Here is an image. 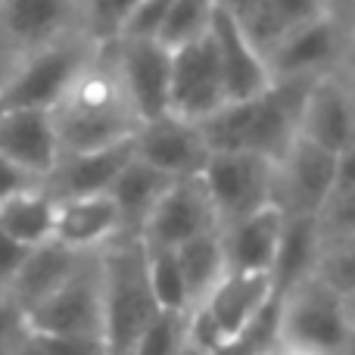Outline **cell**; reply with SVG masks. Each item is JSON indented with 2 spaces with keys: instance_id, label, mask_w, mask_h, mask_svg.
<instances>
[{
  "instance_id": "5bb4252c",
  "label": "cell",
  "mask_w": 355,
  "mask_h": 355,
  "mask_svg": "<svg viewBox=\"0 0 355 355\" xmlns=\"http://www.w3.org/2000/svg\"><path fill=\"white\" fill-rule=\"evenodd\" d=\"M119 78L125 85L137 119L150 122L168 112V85H172V50L156 37H116Z\"/></svg>"
},
{
  "instance_id": "2e32d148",
  "label": "cell",
  "mask_w": 355,
  "mask_h": 355,
  "mask_svg": "<svg viewBox=\"0 0 355 355\" xmlns=\"http://www.w3.org/2000/svg\"><path fill=\"white\" fill-rule=\"evenodd\" d=\"M0 153L44 184L60 159V137L50 110L3 106L0 112Z\"/></svg>"
},
{
  "instance_id": "30bf717a",
  "label": "cell",
  "mask_w": 355,
  "mask_h": 355,
  "mask_svg": "<svg viewBox=\"0 0 355 355\" xmlns=\"http://www.w3.org/2000/svg\"><path fill=\"white\" fill-rule=\"evenodd\" d=\"M97 50H100V41H94L91 35H78L56 44V47H47L41 53L28 56L0 103L53 110L62 94L69 91V85L81 75V69L94 60Z\"/></svg>"
},
{
  "instance_id": "484cf974",
  "label": "cell",
  "mask_w": 355,
  "mask_h": 355,
  "mask_svg": "<svg viewBox=\"0 0 355 355\" xmlns=\"http://www.w3.org/2000/svg\"><path fill=\"white\" fill-rule=\"evenodd\" d=\"M56 200L44 190V184L22 190L0 206V231L25 246H41L53 240Z\"/></svg>"
},
{
  "instance_id": "e0dca14e",
  "label": "cell",
  "mask_w": 355,
  "mask_h": 355,
  "mask_svg": "<svg viewBox=\"0 0 355 355\" xmlns=\"http://www.w3.org/2000/svg\"><path fill=\"white\" fill-rule=\"evenodd\" d=\"M300 137L334 156L355 137V106L343 72L321 75L309 85L300 116Z\"/></svg>"
},
{
  "instance_id": "f6af8a7d",
  "label": "cell",
  "mask_w": 355,
  "mask_h": 355,
  "mask_svg": "<svg viewBox=\"0 0 355 355\" xmlns=\"http://www.w3.org/2000/svg\"><path fill=\"white\" fill-rule=\"evenodd\" d=\"M346 355H355V324L349 327V340H346Z\"/></svg>"
},
{
  "instance_id": "ab89813d",
  "label": "cell",
  "mask_w": 355,
  "mask_h": 355,
  "mask_svg": "<svg viewBox=\"0 0 355 355\" xmlns=\"http://www.w3.org/2000/svg\"><path fill=\"white\" fill-rule=\"evenodd\" d=\"M327 6V16L352 37V28H355V0H324Z\"/></svg>"
},
{
  "instance_id": "f35d334b",
  "label": "cell",
  "mask_w": 355,
  "mask_h": 355,
  "mask_svg": "<svg viewBox=\"0 0 355 355\" xmlns=\"http://www.w3.org/2000/svg\"><path fill=\"white\" fill-rule=\"evenodd\" d=\"M22 56H16L12 50H6L3 44H0V100H3V94L10 91V85L16 81L19 69H22Z\"/></svg>"
},
{
  "instance_id": "9c48e42d",
  "label": "cell",
  "mask_w": 355,
  "mask_h": 355,
  "mask_svg": "<svg viewBox=\"0 0 355 355\" xmlns=\"http://www.w3.org/2000/svg\"><path fill=\"white\" fill-rule=\"evenodd\" d=\"M352 53V37L331 16H318L306 25L290 28L265 53L271 81H315L340 72Z\"/></svg>"
},
{
  "instance_id": "6da1fadb",
  "label": "cell",
  "mask_w": 355,
  "mask_h": 355,
  "mask_svg": "<svg viewBox=\"0 0 355 355\" xmlns=\"http://www.w3.org/2000/svg\"><path fill=\"white\" fill-rule=\"evenodd\" d=\"M60 137V153H87L131 141L141 128L135 106L119 78L112 44H100L94 60L69 85L60 103L50 110Z\"/></svg>"
},
{
  "instance_id": "7bdbcfd3",
  "label": "cell",
  "mask_w": 355,
  "mask_h": 355,
  "mask_svg": "<svg viewBox=\"0 0 355 355\" xmlns=\"http://www.w3.org/2000/svg\"><path fill=\"white\" fill-rule=\"evenodd\" d=\"M12 355H44V352H41V346H37L35 334H31V337H28V340H25V343H22V346H19V349H16V352H12Z\"/></svg>"
},
{
  "instance_id": "9a60e30c",
  "label": "cell",
  "mask_w": 355,
  "mask_h": 355,
  "mask_svg": "<svg viewBox=\"0 0 355 355\" xmlns=\"http://www.w3.org/2000/svg\"><path fill=\"white\" fill-rule=\"evenodd\" d=\"M135 156L168 178H187L206 168L209 147L200 125L166 112L135 131Z\"/></svg>"
},
{
  "instance_id": "4316f807",
  "label": "cell",
  "mask_w": 355,
  "mask_h": 355,
  "mask_svg": "<svg viewBox=\"0 0 355 355\" xmlns=\"http://www.w3.org/2000/svg\"><path fill=\"white\" fill-rule=\"evenodd\" d=\"M318 250H321L318 218H287L284 221L281 246H277L275 265H271V281H275L277 296H281L290 284L312 275Z\"/></svg>"
},
{
  "instance_id": "83f0119b",
  "label": "cell",
  "mask_w": 355,
  "mask_h": 355,
  "mask_svg": "<svg viewBox=\"0 0 355 355\" xmlns=\"http://www.w3.org/2000/svg\"><path fill=\"white\" fill-rule=\"evenodd\" d=\"M144 250H147L150 290H153V300H156V306H159V312L190 315L187 287H184V275H181L175 250H168V246H144Z\"/></svg>"
},
{
  "instance_id": "3957f363",
  "label": "cell",
  "mask_w": 355,
  "mask_h": 355,
  "mask_svg": "<svg viewBox=\"0 0 355 355\" xmlns=\"http://www.w3.org/2000/svg\"><path fill=\"white\" fill-rule=\"evenodd\" d=\"M103 275V340L110 355H131L141 334L159 315L147 277V250L141 237L119 234L100 246Z\"/></svg>"
},
{
  "instance_id": "f1b7e54d",
  "label": "cell",
  "mask_w": 355,
  "mask_h": 355,
  "mask_svg": "<svg viewBox=\"0 0 355 355\" xmlns=\"http://www.w3.org/2000/svg\"><path fill=\"white\" fill-rule=\"evenodd\" d=\"M212 16H215V0H172L156 41H162L168 50L190 44L206 35L209 25H212Z\"/></svg>"
},
{
  "instance_id": "cb8c5ba5",
  "label": "cell",
  "mask_w": 355,
  "mask_h": 355,
  "mask_svg": "<svg viewBox=\"0 0 355 355\" xmlns=\"http://www.w3.org/2000/svg\"><path fill=\"white\" fill-rule=\"evenodd\" d=\"M175 256H178V265H181L184 287H187L190 312H193V309H200L202 302H206V296L212 293L215 284L227 275L225 246H221V227L175 246Z\"/></svg>"
},
{
  "instance_id": "1f68e13d",
  "label": "cell",
  "mask_w": 355,
  "mask_h": 355,
  "mask_svg": "<svg viewBox=\"0 0 355 355\" xmlns=\"http://www.w3.org/2000/svg\"><path fill=\"white\" fill-rule=\"evenodd\" d=\"M137 3H141V0H85L87 31H91V37H97L100 44L116 41L122 25H125V19L135 12Z\"/></svg>"
},
{
  "instance_id": "44dd1931",
  "label": "cell",
  "mask_w": 355,
  "mask_h": 355,
  "mask_svg": "<svg viewBox=\"0 0 355 355\" xmlns=\"http://www.w3.org/2000/svg\"><path fill=\"white\" fill-rule=\"evenodd\" d=\"M119 234H122V221H119L116 202L110 193L75 196V200L56 202L53 240H60L69 250L94 252Z\"/></svg>"
},
{
  "instance_id": "74e56055",
  "label": "cell",
  "mask_w": 355,
  "mask_h": 355,
  "mask_svg": "<svg viewBox=\"0 0 355 355\" xmlns=\"http://www.w3.org/2000/svg\"><path fill=\"white\" fill-rule=\"evenodd\" d=\"M337 187H355V137L337 153Z\"/></svg>"
},
{
  "instance_id": "52a82bcc",
  "label": "cell",
  "mask_w": 355,
  "mask_h": 355,
  "mask_svg": "<svg viewBox=\"0 0 355 355\" xmlns=\"http://www.w3.org/2000/svg\"><path fill=\"white\" fill-rule=\"evenodd\" d=\"M337 187V156L296 137L271 168V206L284 218H318Z\"/></svg>"
},
{
  "instance_id": "277c9868",
  "label": "cell",
  "mask_w": 355,
  "mask_h": 355,
  "mask_svg": "<svg viewBox=\"0 0 355 355\" xmlns=\"http://www.w3.org/2000/svg\"><path fill=\"white\" fill-rule=\"evenodd\" d=\"M275 281L268 271H227L200 309L187 315V327L209 349L246 337L275 309Z\"/></svg>"
},
{
  "instance_id": "8fae6325",
  "label": "cell",
  "mask_w": 355,
  "mask_h": 355,
  "mask_svg": "<svg viewBox=\"0 0 355 355\" xmlns=\"http://www.w3.org/2000/svg\"><path fill=\"white\" fill-rule=\"evenodd\" d=\"M271 168L275 162L256 153H209V162L200 178L209 190L221 227L268 206Z\"/></svg>"
},
{
  "instance_id": "d590c367",
  "label": "cell",
  "mask_w": 355,
  "mask_h": 355,
  "mask_svg": "<svg viewBox=\"0 0 355 355\" xmlns=\"http://www.w3.org/2000/svg\"><path fill=\"white\" fill-rule=\"evenodd\" d=\"M31 252V246L19 243V240H12L10 234L0 231V293H6L12 284V277L19 275V268H22L25 256Z\"/></svg>"
},
{
  "instance_id": "d6986e66",
  "label": "cell",
  "mask_w": 355,
  "mask_h": 355,
  "mask_svg": "<svg viewBox=\"0 0 355 355\" xmlns=\"http://www.w3.org/2000/svg\"><path fill=\"white\" fill-rule=\"evenodd\" d=\"M209 35H212L215 53H218V66H221V78H225L227 103L259 97V94L271 85L268 66H265V56L256 50V44L243 35L240 22L234 16H227L225 10L215 6Z\"/></svg>"
},
{
  "instance_id": "8992f818",
  "label": "cell",
  "mask_w": 355,
  "mask_h": 355,
  "mask_svg": "<svg viewBox=\"0 0 355 355\" xmlns=\"http://www.w3.org/2000/svg\"><path fill=\"white\" fill-rule=\"evenodd\" d=\"M78 35H91L85 0H0V44L22 60Z\"/></svg>"
},
{
  "instance_id": "7a4b0ae2",
  "label": "cell",
  "mask_w": 355,
  "mask_h": 355,
  "mask_svg": "<svg viewBox=\"0 0 355 355\" xmlns=\"http://www.w3.org/2000/svg\"><path fill=\"white\" fill-rule=\"evenodd\" d=\"M312 81H271L259 97L225 103L200 131L209 153H256L265 159H281L287 147L300 137L302 100Z\"/></svg>"
},
{
  "instance_id": "ba28073f",
  "label": "cell",
  "mask_w": 355,
  "mask_h": 355,
  "mask_svg": "<svg viewBox=\"0 0 355 355\" xmlns=\"http://www.w3.org/2000/svg\"><path fill=\"white\" fill-rule=\"evenodd\" d=\"M31 334H94L103 337V275L100 250L85 252L78 268L35 309L25 312Z\"/></svg>"
},
{
  "instance_id": "f546056e",
  "label": "cell",
  "mask_w": 355,
  "mask_h": 355,
  "mask_svg": "<svg viewBox=\"0 0 355 355\" xmlns=\"http://www.w3.org/2000/svg\"><path fill=\"white\" fill-rule=\"evenodd\" d=\"M312 275L324 281L334 293L346 296L355 290V237H331L321 240L318 259Z\"/></svg>"
},
{
  "instance_id": "ee69618b",
  "label": "cell",
  "mask_w": 355,
  "mask_h": 355,
  "mask_svg": "<svg viewBox=\"0 0 355 355\" xmlns=\"http://www.w3.org/2000/svg\"><path fill=\"white\" fill-rule=\"evenodd\" d=\"M343 312H346V321H349V327L355 324V290L343 296Z\"/></svg>"
},
{
  "instance_id": "b9f144b4",
  "label": "cell",
  "mask_w": 355,
  "mask_h": 355,
  "mask_svg": "<svg viewBox=\"0 0 355 355\" xmlns=\"http://www.w3.org/2000/svg\"><path fill=\"white\" fill-rule=\"evenodd\" d=\"M340 72H343L346 87H349V94H352V106H355V50L349 53V60H346V66L340 69Z\"/></svg>"
},
{
  "instance_id": "ac0fdd59",
  "label": "cell",
  "mask_w": 355,
  "mask_h": 355,
  "mask_svg": "<svg viewBox=\"0 0 355 355\" xmlns=\"http://www.w3.org/2000/svg\"><path fill=\"white\" fill-rule=\"evenodd\" d=\"M131 159H135V137L103 150H87V153H60L53 172L44 178V190L56 202L110 193L112 181Z\"/></svg>"
},
{
  "instance_id": "d6a6232c",
  "label": "cell",
  "mask_w": 355,
  "mask_h": 355,
  "mask_svg": "<svg viewBox=\"0 0 355 355\" xmlns=\"http://www.w3.org/2000/svg\"><path fill=\"white\" fill-rule=\"evenodd\" d=\"M321 240L355 237V187H337L318 212Z\"/></svg>"
},
{
  "instance_id": "836d02e7",
  "label": "cell",
  "mask_w": 355,
  "mask_h": 355,
  "mask_svg": "<svg viewBox=\"0 0 355 355\" xmlns=\"http://www.w3.org/2000/svg\"><path fill=\"white\" fill-rule=\"evenodd\" d=\"M44 355H110L103 337L94 334H35Z\"/></svg>"
},
{
  "instance_id": "603a6c76",
  "label": "cell",
  "mask_w": 355,
  "mask_h": 355,
  "mask_svg": "<svg viewBox=\"0 0 355 355\" xmlns=\"http://www.w3.org/2000/svg\"><path fill=\"white\" fill-rule=\"evenodd\" d=\"M168 184H172V178L162 175L159 168L147 166V162H141L137 156L119 172V178L110 187V196H112V202H116L119 221H122V234L141 237L150 212H153V206L159 202L162 190H166Z\"/></svg>"
},
{
  "instance_id": "7dc6e473",
  "label": "cell",
  "mask_w": 355,
  "mask_h": 355,
  "mask_svg": "<svg viewBox=\"0 0 355 355\" xmlns=\"http://www.w3.org/2000/svg\"><path fill=\"white\" fill-rule=\"evenodd\" d=\"M0 112H3V103H0Z\"/></svg>"
},
{
  "instance_id": "4fadbf2b",
  "label": "cell",
  "mask_w": 355,
  "mask_h": 355,
  "mask_svg": "<svg viewBox=\"0 0 355 355\" xmlns=\"http://www.w3.org/2000/svg\"><path fill=\"white\" fill-rule=\"evenodd\" d=\"M218 215L209 200V190L200 175L172 178L166 190H162L159 202L153 206L147 225L141 231L144 246H175L187 243V240L200 237V234L218 231Z\"/></svg>"
},
{
  "instance_id": "60d3db41",
  "label": "cell",
  "mask_w": 355,
  "mask_h": 355,
  "mask_svg": "<svg viewBox=\"0 0 355 355\" xmlns=\"http://www.w3.org/2000/svg\"><path fill=\"white\" fill-rule=\"evenodd\" d=\"M259 3H262V0H215V6H218V10H225L227 16H234L237 22H243V19L250 16Z\"/></svg>"
},
{
  "instance_id": "8d00e7d4",
  "label": "cell",
  "mask_w": 355,
  "mask_h": 355,
  "mask_svg": "<svg viewBox=\"0 0 355 355\" xmlns=\"http://www.w3.org/2000/svg\"><path fill=\"white\" fill-rule=\"evenodd\" d=\"M37 178L28 175L25 168H19L16 162H10L3 153H0V206H3L6 200H12L16 193H22V190H31L37 187Z\"/></svg>"
},
{
  "instance_id": "d4e9b609",
  "label": "cell",
  "mask_w": 355,
  "mask_h": 355,
  "mask_svg": "<svg viewBox=\"0 0 355 355\" xmlns=\"http://www.w3.org/2000/svg\"><path fill=\"white\" fill-rule=\"evenodd\" d=\"M318 16H327L324 0H262V3L240 22V28L256 44L259 53L265 56L290 28L306 25Z\"/></svg>"
},
{
  "instance_id": "7402d4cb",
  "label": "cell",
  "mask_w": 355,
  "mask_h": 355,
  "mask_svg": "<svg viewBox=\"0 0 355 355\" xmlns=\"http://www.w3.org/2000/svg\"><path fill=\"white\" fill-rule=\"evenodd\" d=\"M81 259H85V252L69 250L60 240H47V243H41V246H31V252L25 256L19 275L12 277L6 296H10L22 312H28V309H35L41 300H47V296L78 268Z\"/></svg>"
},
{
  "instance_id": "4dcf8cb0",
  "label": "cell",
  "mask_w": 355,
  "mask_h": 355,
  "mask_svg": "<svg viewBox=\"0 0 355 355\" xmlns=\"http://www.w3.org/2000/svg\"><path fill=\"white\" fill-rule=\"evenodd\" d=\"M187 334V315L184 312H159L156 321L141 334L131 355H175Z\"/></svg>"
},
{
  "instance_id": "ffe728a7",
  "label": "cell",
  "mask_w": 355,
  "mask_h": 355,
  "mask_svg": "<svg viewBox=\"0 0 355 355\" xmlns=\"http://www.w3.org/2000/svg\"><path fill=\"white\" fill-rule=\"evenodd\" d=\"M284 212L277 206H262L246 218L221 227V246H225L227 271H268L275 265L277 246L284 234Z\"/></svg>"
},
{
  "instance_id": "e575fe53",
  "label": "cell",
  "mask_w": 355,
  "mask_h": 355,
  "mask_svg": "<svg viewBox=\"0 0 355 355\" xmlns=\"http://www.w3.org/2000/svg\"><path fill=\"white\" fill-rule=\"evenodd\" d=\"M28 337L31 327L25 312L6 293H0V355H12Z\"/></svg>"
},
{
  "instance_id": "7c38bea8",
  "label": "cell",
  "mask_w": 355,
  "mask_h": 355,
  "mask_svg": "<svg viewBox=\"0 0 355 355\" xmlns=\"http://www.w3.org/2000/svg\"><path fill=\"white\" fill-rule=\"evenodd\" d=\"M227 103L218 53L212 35H202L172 50V85H168V112L187 122H202Z\"/></svg>"
},
{
  "instance_id": "bcb514c9",
  "label": "cell",
  "mask_w": 355,
  "mask_h": 355,
  "mask_svg": "<svg viewBox=\"0 0 355 355\" xmlns=\"http://www.w3.org/2000/svg\"><path fill=\"white\" fill-rule=\"evenodd\" d=\"M352 50H355V28H352Z\"/></svg>"
},
{
  "instance_id": "5b68a950",
  "label": "cell",
  "mask_w": 355,
  "mask_h": 355,
  "mask_svg": "<svg viewBox=\"0 0 355 355\" xmlns=\"http://www.w3.org/2000/svg\"><path fill=\"white\" fill-rule=\"evenodd\" d=\"M275 340L321 355H346L349 321L343 312V296L315 275L290 284L275 302Z\"/></svg>"
}]
</instances>
